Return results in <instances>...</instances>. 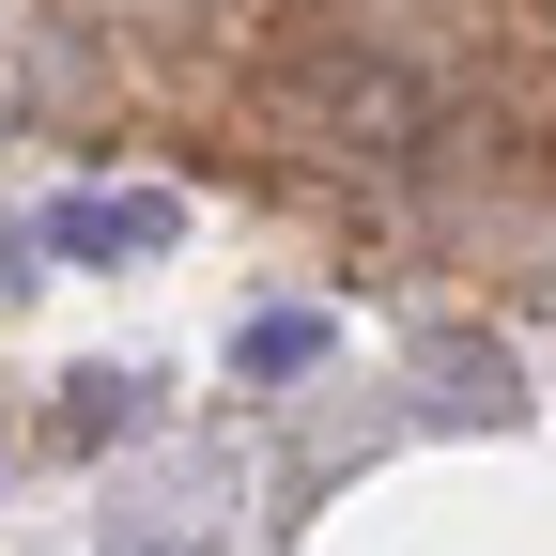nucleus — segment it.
<instances>
[{"instance_id":"1","label":"nucleus","mask_w":556,"mask_h":556,"mask_svg":"<svg viewBox=\"0 0 556 556\" xmlns=\"http://www.w3.org/2000/svg\"><path fill=\"white\" fill-rule=\"evenodd\" d=\"M186 217H170V201L155 186H124V201H62V217H47V248L62 263H109V248H170Z\"/></svg>"},{"instance_id":"2","label":"nucleus","mask_w":556,"mask_h":556,"mask_svg":"<svg viewBox=\"0 0 556 556\" xmlns=\"http://www.w3.org/2000/svg\"><path fill=\"white\" fill-rule=\"evenodd\" d=\"M309 356H325V309H263V325L232 340V371H263V387H278V371H309Z\"/></svg>"}]
</instances>
